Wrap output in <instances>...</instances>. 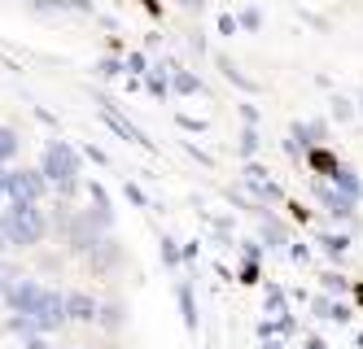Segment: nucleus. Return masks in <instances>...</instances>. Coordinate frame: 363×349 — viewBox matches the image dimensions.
<instances>
[{"mask_svg":"<svg viewBox=\"0 0 363 349\" xmlns=\"http://www.w3.org/2000/svg\"><path fill=\"white\" fill-rule=\"evenodd\" d=\"M44 231H48V219H44V210L31 205V201H13L5 210V219H0V236H5V245H18V249L40 245Z\"/></svg>","mask_w":363,"mask_h":349,"instance_id":"obj_1","label":"nucleus"},{"mask_svg":"<svg viewBox=\"0 0 363 349\" xmlns=\"http://www.w3.org/2000/svg\"><path fill=\"white\" fill-rule=\"evenodd\" d=\"M40 175L53 183L62 197H70V193H74V183H79V149L66 144V140H48L44 162H40Z\"/></svg>","mask_w":363,"mask_h":349,"instance_id":"obj_2","label":"nucleus"},{"mask_svg":"<svg viewBox=\"0 0 363 349\" xmlns=\"http://www.w3.org/2000/svg\"><path fill=\"white\" fill-rule=\"evenodd\" d=\"M31 324H35V332L44 336V332H57L62 324H66V302H62V292H53V288H44L40 297H35V306H31Z\"/></svg>","mask_w":363,"mask_h":349,"instance_id":"obj_3","label":"nucleus"},{"mask_svg":"<svg viewBox=\"0 0 363 349\" xmlns=\"http://www.w3.org/2000/svg\"><path fill=\"white\" fill-rule=\"evenodd\" d=\"M44 188H48V179H44L40 171H9V183H5V197L40 205V197H44Z\"/></svg>","mask_w":363,"mask_h":349,"instance_id":"obj_4","label":"nucleus"},{"mask_svg":"<svg viewBox=\"0 0 363 349\" xmlns=\"http://www.w3.org/2000/svg\"><path fill=\"white\" fill-rule=\"evenodd\" d=\"M101 231H106V227H101L92 214H79V219L70 223V249H74V253H96Z\"/></svg>","mask_w":363,"mask_h":349,"instance_id":"obj_5","label":"nucleus"},{"mask_svg":"<svg viewBox=\"0 0 363 349\" xmlns=\"http://www.w3.org/2000/svg\"><path fill=\"white\" fill-rule=\"evenodd\" d=\"M40 292H44V288H40L35 280H27V275H22V280H18V284L5 292V302H9V310H13V314H31V306H35V297H40Z\"/></svg>","mask_w":363,"mask_h":349,"instance_id":"obj_6","label":"nucleus"},{"mask_svg":"<svg viewBox=\"0 0 363 349\" xmlns=\"http://www.w3.org/2000/svg\"><path fill=\"white\" fill-rule=\"evenodd\" d=\"M66 319H74V324H96V297H92V292H66Z\"/></svg>","mask_w":363,"mask_h":349,"instance_id":"obj_7","label":"nucleus"},{"mask_svg":"<svg viewBox=\"0 0 363 349\" xmlns=\"http://www.w3.org/2000/svg\"><path fill=\"white\" fill-rule=\"evenodd\" d=\"M101 118H106V127H110V131H118L123 140H132V144H145V149H149V140H145V136H140V131L127 122V118H118V114H114V105H110V101H101Z\"/></svg>","mask_w":363,"mask_h":349,"instance_id":"obj_8","label":"nucleus"},{"mask_svg":"<svg viewBox=\"0 0 363 349\" xmlns=\"http://www.w3.org/2000/svg\"><path fill=\"white\" fill-rule=\"evenodd\" d=\"M315 193H320V201L328 205V214H337V219H350V214H354V197L333 193V188H324V183H315Z\"/></svg>","mask_w":363,"mask_h":349,"instance_id":"obj_9","label":"nucleus"},{"mask_svg":"<svg viewBox=\"0 0 363 349\" xmlns=\"http://www.w3.org/2000/svg\"><path fill=\"white\" fill-rule=\"evenodd\" d=\"M18 149H22L18 131H13V127H0V166H5V162H13V157H18Z\"/></svg>","mask_w":363,"mask_h":349,"instance_id":"obj_10","label":"nucleus"},{"mask_svg":"<svg viewBox=\"0 0 363 349\" xmlns=\"http://www.w3.org/2000/svg\"><path fill=\"white\" fill-rule=\"evenodd\" d=\"M179 310H184V328L197 332V302H193V288L179 284Z\"/></svg>","mask_w":363,"mask_h":349,"instance_id":"obj_11","label":"nucleus"},{"mask_svg":"<svg viewBox=\"0 0 363 349\" xmlns=\"http://www.w3.org/2000/svg\"><path fill=\"white\" fill-rule=\"evenodd\" d=\"M96 324H101V328H110V332H114V328H123V306H118V302L96 306Z\"/></svg>","mask_w":363,"mask_h":349,"instance_id":"obj_12","label":"nucleus"},{"mask_svg":"<svg viewBox=\"0 0 363 349\" xmlns=\"http://www.w3.org/2000/svg\"><path fill=\"white\" fill-rule=\"evenodd\" d=\"M171 84H175V92H184V96L201 92V79H197V74H189V70H175V79H171Z\"/></svg>","mask_w":363,"mask_h":349,"instance_id":"obj_13","label":"nucleus"},{"mask_svg":"<svg viewBox=\"0 0 363 349\" xmlns=\"http://www.w3.org/2000/svg\"><path fill=\"white\" fill-rule=\"evenodd\" d=\"M9 332H18L22 341H27V336H35V324H31L27 314H13V319H9Z\"/></svg>","mask_w":363,"mask_h":349,"instance_id":"obj_14","label":"nucleus"},{"mask_svg":"<svg viewBox=\"0 0 363 349\" xmlns=\"http://www.w3.org/2000/svg\"><path fill=\"white\" fill-rule=\"evenodd\" d=\"M44 5H48V9H79V13H88V9H92L88 0H44Z\"/></svg>","mask_w":363,"mask_h":349,"instance_id":"obj_15","label":"nucleus"},{"mask_svg":"<svg viewBox=\"0 0 363 349\" xmlns=\"http://www.w3.org/2000/svg\"><path fill=\"white\" fill-rule=\"evenodd\" d=\"M219 66H223V74H228V79H232V84H237V88H254L250 79H245V74H241L237 66H232V62H219Z\"/></svg>","mask_w":363,"mask_h":349,"instance_id":"obj_16","label":"nucleus"},{"mask_svg":"<svg viewBox=\"0 0 363 349\" xmlns=\"http://www.w3.org/2000/svg\"><path fill=\"white\" fill-rule=\"evenodd\" d=\"M254 149H258V136H254V127H250L245 136H241V153H245V157H254Z\"/></svg>","mask_w":363,"mask_h":349,"instance_id":"obj_17","label":"nucleus"},{"mask_svg":"<svg viewBox=\"0 0 363 349\" xmlns=\"http://www.w3.org/2000/svg\"><path fill=\"white\" fill-rule=\"evenodd\" d=\"M320 245H324L328 253H342V249H346V240H342V236H324V240H320Z\"/></svg>","mask_w":363,"mask_h":349,"instance_id":"obj_18","label":"nucleus"},{"mask_svg":"<svg viewBox=\"0 0 363 349\" xmlns=\"http://www.w3.org/2000/svg\"><path fill=\"white\" fill-rule=\"evenodd\" d=\"M263 236H267V240H272V245H284V231H280V227H276V223H267V227H263Z\"/></svg>","mask_w":363,"mask_h":349,"instance_id":"obj_19","label":"nucleus"},{"mask_svg":"<svg viewBox=\"0 0 363 349\" xmlns=\"http://www.w3.org/2000/svg\"><path fill=\"white\" fill-rule=\"evenodd\" d=\"M175 258H179V253H175V240H162V262L175 266Z\"/></svg>","mask_w":363,"mask_h":349,"instance_id":"obj_20","label":"nucleus"},{"mask_svg":"<svg viewBox=\"0 0 363 349\" xmlns=\"http://www.w3.org/2000/svg\"><path fill=\"white\" fill-rule=\"evenodd\" d=\"M149 88H153V96H167V79H162V74H153V79H149Z\"/></svg>","mask_w":363,"mask_h":349,"instance_id":"obj_21","label":"nucleus"},{"mask_svg":"<svg viewBox=\"0 0 363 349\" xmlns=\"http://www.w3.org/2000/svg\"><path fill=\"white\" fill-rule=\"evenodd\" d=\"M22 349H53V345H48V341L35 332V336H27V345H22Z\"/></svg>","mask_w":363,"mask_h":349,"instance_id":"obj_22","label":"nucleus"},{"mask_svg":"<svg viewBox=\"0 0 363 349\" xmlns=\"http://www.w3.org/2000/svg\"><path fill=\"white\" fill-rule=\"evenodd\" d=\"M118 70H123L118 62H101V66H96V74H106V79H110V74H118Z\"/></svg>","mask_w":363,"mask_h":349,"instance_id":"obj_23","label":"nucleus"},{"mask_svg":"<svg viewBox=\"0 0 363 349\" xmlns=\"http://www.w3.org/2000/svg\"><path fill=\"white\" fill-rule=\"evenodd\" d=\"M127 66H132L136 74H145V57H140V52H132V57H127Z\"/></svg>","mask_w":363,"mask_h":349,"instance_id":"obj_24","label":"nucleus"},{"mask_svg":"<svg viewBox=\"0 0 363 349\" xmlns=\"http://www.w3.org/2000/svg\"><path fill=\"white\" fill-rule=\"evenodd\" d=\"M5 183H9V171H5V166H0V197H5Z\"/></svg>","mask_w":363,"mask_h":349,"instance_id":"obj_25","label":"nucleus"},{"mask_svg":"<svg viewBox=\"0 0 363 349\" xmlns=\"http://www.w3.org/2000/svg\"><path fill=\"white\" fill-rule=\"evenodd\" d=\"M0 258H5V236H0Z\"/></svg>","mask_w":363,"mask_h":349,"instance_id":"obj_26","label":"nucleus"},{"mask_svg":"<svg viewBox=\"0 0 363 349\" xmlns=\"http://www.w3.org/2000/svg\"><path fill=\"white\" fill-rule=\"evenodd\" d=\"M70 349H79V345H70Z\"/></svg>","mask_w":363,"mask_h":349,"instance_id":"obj_27","label":"nucleus"}]
</instances>
